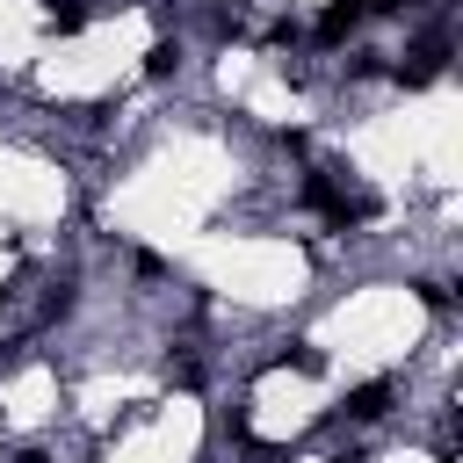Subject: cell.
<instances>
[{
    "label": "cell",
    "instance_id": "10",
    "mask_svg": "<svg viewBox=\"0 0 463 463\" xmlns=\"http://www.w3.org/2000/svg\"><path fill=\"white\" fill-rule=\"evenodd\" d=\"M14 463H51V456H43V449H22V456H14Z\"/></svg>",
    "mask_w": 463,
    "mask_h": 463
},
{
    "label": "cell",
    "instance_id": "7",
    "mask_svg": "<svg viewBox=\"0 0 463 463\" xmlns=\"http://www.w3.org/2000/svg\"><path fill=\"white\" fill-rule=\"evenodd\" d=\"M412 289H420V304H427V311H441V304H449V282H412Z\"/></svg>",
    "mask_w": 463,
    "mask_h": 463
},
{
    "label": "cell",
    "instance_id": "5",
    "mask_svg": "<svg viewBox=\"0 0 463 463\" xmlns=\"http://www.w3.org/2000/svg\"><path fill=\"white\" fill-rule=\"evenodd\" d=\"M174 65H181V43H152V51H145V72H152V80H166Z\"/></svg>",
    "mask_w": 463,
    "mask_h": 463
},
{
    "label": "cell",
    "instance_id": "3",
    "mask_svg": "<svg viewBox=\"0 0 463 463\" xmlns=\"http://www.w3.org/2000/svg\"><path fill=\"white\" fill-rule=\"evenodd\" d=\"M354 29H362V0H333V7L318 14V29H311V36H318V43H347Z\"/></svg>",
    "mask_w": 463,
    "mask_h": 463
},
{
    "label": "cell",
    "instance_id": "1",
    "mask_svg": "<svg viewBox=\"0 0 463 463\" xmlns=\"http://www.w3.org/2000/svg\"><path fill=\"white\" fill-rule=\"evenodd\" d=\"M383 412H391V376H369V383H354L340 398V420H354V427L362 420H383Z\"/></svg>",
    "mask_w": 463,
    "mask_h": 463
},
{
    "label": "cell",
    "instance_id": "6",
    "mask_svg": "<svg viewBox=\"0 0 463 463\" xmlns=\"http://www.w3.org/2000/svg\"><path fill=\"white\" fill-rule=\"evenodd\" d=\"M275 362H289V369H326V354H318L311 340H289V347H282Z\"/></svg>",
    "mask_w": 463,
    "mask_h": 463
},
{
    "label": "cell",
    "instance_id": "2",
    "mask_svg": "<svg viewBox=\"0 0 463 463\" xmlns=\"http://www.w3.org/2000/svg\"><path fill=\"white\" fill-rule=\"evenodd\" d=\"M441 65H449V36H427V43L412 51V65H398V87H427Z\"/></svg>",
    "mask_w": 463,
    "mask_h": 463
},
{
    "label": "cell",
    "instance_id": "4",
    "mask_svg": "<svg viewBox=\"0 0 463 463\" xmlns=\"http://www.w3.org/2000/svg\"><path fill=\"white\" fill-rule=\"evenodd\" d=\"M43 14H51L58 36H80V29H87V7H80V0H43Z\"/></svg>",
    "mask_w": 463,
    "mask_h": 463
},
{
    "label": "cell",
    "instance_id": "9",
    "mask_svg": "<svg viewBox=\"0 0 463 463\" xmlns=\"http://www.w3.org/2000/svg\"><path fill=\"white\" fill-rule=\"evenodd\" d=\"M333 463H369V456H362V449H340V456H333Z\"/></svg>",
    "mask_w": 463,
    "mask_h": 463
},
{
    "label": "cell",
    "instance_id": "8",
    "mask_svg": "<svg viewBox=\"0 0 463 463\" xmlns=\"http://www.w3.org/2000/svg\"><path fill=\"white\" fill-rule=\"evenodd\" d=\"M412 0H362V14H405Z\"/></svg>",
    "mask_w": 463,
    "mask_h": 463
}]
</instances>
